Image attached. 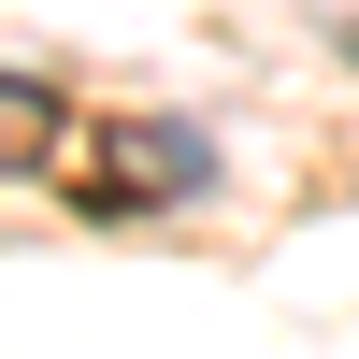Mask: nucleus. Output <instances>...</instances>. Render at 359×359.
<instances>
[{
  "mask_svg": "<svg viewBox=\"0 0 359 359\" xmlns=\"http://www.w3.org/2000/svg\"><path fill=\"white\" fill-rule=\"evenodd\" d=\"M43 144V86H0V158H29Z\"/></svg>",
  "mask_w": 359,
  "mask_h": 359,
  "instance_id": "1",
  "label": "nucleus"
},
{
  "mask_svg": "<svg viewBox=\"0 0 359 359\" xmlns=\"http://www.w3.org/2000/svg\"><path fill=\"white\" fill-rule=\"evenodd\" d=\"M345 57H359V43H345Z\"/></svg>",
  "mask_w": 359,
  "mask_h": 359,
  "instance_id": "2",
  "label": "nucleus"
}]
</instances>
